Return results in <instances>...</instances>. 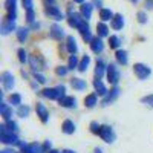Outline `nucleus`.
I'll return each instance as SVG.
<instances>
[{"label":"nucleus","instance_id":"45","mask_svg":"<svg viewBox=\"0 0 153 153\" xmlns=\"http://www.w3.org/2000/svg\"><path fill=\"white\" fill-rule=\"evenodd\" d=\"M138 17H139V22H141V23H146V14H144V12H139Z\"/></svg>","mask_w":153,"mask_h":153},{"label":"nucleus","instance_id":"10","mask_svg":"<svg viewBox=\"0 0 153 153\" xmlns=\"http://www.w3.org/2000/svg\"><path fill=\"white\" fill-rule=\"evenodd\" d=\"M0 141L5 143V144H20L17 136H14L12 133H9V135H0Z\"/></svg>","mask_w":153,"mask_h":153},{"label":"nucleus","instance_id":"21","mask_svg":"<svg viewBox=\"0 0 153 153\" xmlns=\"http://www.w3.org/2000/svg\"><path fill=\"white\" fill-rule=\"evenodd\" d=\"M63 132L68 133V135L74 133V132H75V126H74V123L69 121V120H66L65 123H63Z\"/></svg>","mask_w":153,"mask_h":153},{"label":"nucleus","instance_id":"24","mask_svg":"<svg viewBox=\"0 0 153 153\" xmlns=\"http://www.w3.org/2000/svg\"><path fill=\"white\" fill-rule=\"evenodd\" d=\"M71 84H72V87L78 89V91H83V89H86V81H84V80H80V78H72Z\"/></svg>","mask_w":153,"mask_h":153},{"label":"nucleus","instance_id":"39","mask_svg":"<svg viewBox=\"0 0 153 153\" xmlns=\"http://www.w3.org/2000/svg\"><path fill=\"white\" fill-rule=\"evenodd\" d=\"M81 35H83V38H84L86 42H92V40H94V38H92V35H91V32H89V31H86V32H81Z\"/></svg>","mask_w":153,"mask_h":153},{"label":"nucleus","instance_id":"3","mask_svg":"<svg viewBox=\"0 0 153 153\" xmlns=\"http://www.w3.org/2000/svg\"><path fill=\"white\" fill-rule=\"evenodd\" d=\"M100 136L103 138L106 143H113V141H115V133H113V130L110 129L109 126H101Z\"/></svg>","mask_w":153,"mask_h":153},{"label":"nucleus","instance_id":"17","mask_svg":"<svg viewBox=\"0 0 153 153\" xmlns=\"http://www.w3.org/2000/svg\"><path fill=\"white\" fill-rule=\"evenodd\" d=\"M46 12H48V14H51V16H54V17H55V20H61V19H63L61 11H60L57 6H48Z\"/></svg>","mask_w":153,"mask_h":153},{"label":"nucleus","instance_id":"22","mask_svg":"<svg viewBox=\"0 0 153 153\" xmlns=\"http://www.w3.org/2000/svg\"><path fill=\"white\" fill-rule=\"evenodd\" d=\"M104 69H106L104 63L103 61H98L97 63V68H95V76H97V80H100L101 76L104 75Z\"/></svg>","mask_w":153,"mask_h":153},{"label":"nucleus","instance_id":"9","mask_svg":"<svg viewBox=\"0 0 153 153\" xmlns=\"http://www.w3.org/2000/svg\"><path fill=\"white\" fill-rule=\"evenodd\" d=\"M37 113H38V117H40V120H42L43 123H46V121H48L49 112H48V109H46L42 103H37Z\"/></svg>","mask_w":153,"mask_h":153},{"label":"nucleus","instance_id":"52","mask_svg":"<svg viewBox=\"0 0 153 153\" xmlns=\"http://www.w3.org/2000/svg\"><path fill=\"white\" fill-rule=\"evenodd\" d=\"M95 153H101V150H100V149H97V150H95Z\"/></svg>","mask_w":153,"mask_h":153},{"label":"nucleus","instance_id":"44","mask_svg":"<svg viewBox=\"0 0 153 153\" xmlns=\"http://www.w3.org/2000/svg\"><path fill=\"white\" fill-rule=\"evenodd\" d=\"M66 72H68L66 68H58V69H57V74H58V75H66Z\"/></svg>","mask_w":153,"mask_h":153},{"label":"nucleus","instance_id":"30","mask_svg":"<svg viewBox=\"0 0 153 153\" xmlns=\"http://www.w3.org/2000/svg\"><path fill=\"white\" fill-rule=\"evenodd\" d=\"M89 61H91V58H89L87 55H86V57H83V60H81V63H80V66H78V69H80L81 72H84V71L87 69V66H89Z\"/></svg>","mask_w":153,"mask_h":153},{"label":"nucleus","instance_id":"14","mask_svg":"<svg viewBox=\"0 0 153 153\" xmlns=\"http://www.w3.org/2000/svg\"><path fill=\"white\" fill-rule=\"evenodd\" d=\"M91 48H92V51L94 52H101V51L104 49V45H103V42L100 40V38H94V40L91 42Z\"/></svg>","mask_w":153,"mask_h":153},{"label":"nucleus","instance_id":"48","mask_svg":"<svg viewBox=\"0 0 153 153\" xmlns=\"http://www.w3.org/2000/svg\"><path fill=\"white\" fill-rule=\"evenodd\" d=\"M45 149H51V141H46L45 143Z\"/></svg>","mask_w":153,"mask_h":153},{"label":"nucleus","instance_id":"6","mask_svg":"<svg viewBox=\"0 0 153 153\" xmlns=\"http://www.w3.org/2000/svg\"><path fill=\"white\" fill-rule=\"evenodd\" d=\"M22 149H23V153H45V147L38 146L37 143L29 144V146L22 144Z\"/></svg>","mask_w":153,"mask_h":153},{"label":"nucleus","instance_id":"49","mask_svg":"<svg viewBox=\"0 0 153 153\" xmlns=\"http://www.w3.org/2000/svg\"><path fill=\"white\" fill-rule=\"evenodd\" d=\"M74 2H76V3H83L84 0H74Z\"/></svg>","mask_w":153,"mask_h":153},{"label":"nucleus","instance_id":"8","mask_svg":"<svg viewBox=\"0 0 153 153\" xmlns=\"http://www.w3.org/2000/svg\"><path fill=\"white\" fill-rule=\"evenodd\" d=\"M16 3H17V0H6L5 2V6L9 12V20H16Z\"/></svg>","mask_w":153,"mask_h":153},{"label":"nucleus","instance_id":"16","mask_svg":"<svg viewBox=\"0 0 153 153\" xmlns=\"http://www.w3.org/2000/svg\"><path fill=\"white\" fill-rule=\"evenodd\" d=\"M118 95H120V89H118V87H115L113 91H110V94H109V95L104 98L103 104H104V106H107V104H109V103H112V101H113L115 98H117Z\"/></svg>","mask_w":153,"mask_h":153},{"label":"nucleus","instance_id":"28","mask_svg":"<svg viewBox=\"0 0 153 153\" xmlns=\"http://www.w3.org/2000/svg\"><path fill=\"white\" fill-rule=\"evenodd\" d=\"M117 60L123 65H127V52L126 51H117Z\"/></svg>","mask_w":153,"mask_h":153},{"label":"nucleus","instance_id":"47","mask_svg":"<svg viewBox=\"0 0 153 153\" xmlns=\"http://www.w3.org/2000/svg\"><path fill=\"white\" fill-rule=\"evenodd\" d=\"M94 3H95V5H98V6H101V3H103V0H94Z\"/></svg>","mask_w":153,"mask_h":153},{"label":"nucleus","instance_id":"37","mask_svg":"<svg viewBox=\"0 0 153 153\" xmlns=\"http://www.w3.org/2000/svg\"><path fill=\"white\" fill-rule=\"evenodd\" d=\"M91 130L94 132V133H100V130H101V126L98 124V123H91Z\"/></svg>","mask_w":153,"mask_h":153},{"label":"nucleus","instance_id":"15","mask_svg":"<svg viewBox=\"0 0 153 153\" xmlns=\"http://www.w3.org/2000/svg\"><path fill=\"white\" fill-rule=\"evenodd\" d=\"M75 103H76V101H75L74 97H63V98H60V104L63 107H74Z\"/></svg>","mask_w":153,"mask_h":153},{"label":"nucleus","instance_id":"2","mask_svg":"<svg viewBox=\"0 0 153 153\" xmlns=\"http://www.w3.org/2000/svg\"><path fill=\"white\" fill-rule=\"evenodd\" d=\"M133 71L136 74V76L139 80H146L147 76L150 75V68H147L146 65H141V63H138V65L133 66Z\"/></svg>","mask_w":153,"mask_h":153},{"label":"nucleus","instance_id":"7","mask_svg":"<svg viewBox=\"0 0 153 153\" xmlns=\"http://www.w3.org/2000/svg\"><path fill=\"white\" fill-rule=\"evenodd\" d=\"M2 81H3V87L6 89V91H11L12 86H14V76H12L11 72H3Z\"/></svg>","mask_w":153,"mask_h":153},{"label":"nucleus","instance_id":"29","mask_svg":"<svg viewBox=\"0 0 153 153\" xmlns=\"http://www.w3.org/2000/svg\"><path fill=\"white\" fill-rule=\"evenodd\" d=\"M17 37H19L20 42H25V40H26V37H28V29L26 28H20L17 31Z\"/></svg>","mask_w":153,"mask_h":153},{"label":"nucleus","instance_id":"5","mask_svg":"<svg viewBox=\"0 0 153 153\" xmlns=\"http://www.w3.org/2000/svg\"><path fill=\"white\" fill-rule=\"evenodd\" d=\"M84 23H86V19L83 16H80V14H71V17H69V25H71V26L80 29Z\"/></svg>","mask_w":153,"mask_h":153},{"label":"nucleus","instance_id":"18","mask_svg":"<svg viewBox=\"0 0 153 153\" xmlns=\"http://www.w3.org/2000/svg\"><path fill=\"white\" fill-rule=\"evenodd\" d=\"M123 25H124V20H123V16H121V14H118V16L113 17V20H112V28H113V29H117V31L121 29Z\"/></svg>","mask_w":153,"mask_h":153},{"label":"nucleus","instance_id":"46","mask_svg":"<svg viewBox=\"0 0 153 153\" xmlns=\"http://www.w3.org/2000/svg\"><path fill=\"white\" fill-rule=\"evenodd\" d=\"M0 153H17V152H14V150H11V149H3Z\"/></svg>","mask_w":153,"mask_h":153},{"label":"nucleus","instance_id":"43","mask_svg":"<svg viewBox=\"0 0 153 153\" xmlns=\"http://www.w3.org/2000/svg\"><path fill=\"white\" fill-rule=\"evenodd\" d=\"M26 19H28V22H34V11H32V9H29V11H28Z\"/></svg>","mask_w":153,"mask_h":153},{"label":"nucleus","instance_id":"38","mask_svg":"<svg viewBox=\"0 0 153 153\" xmlns=\"http://www.w3.org/2000/svg\"><path fill=\"white\" fill-rule=\"evenodd\" d=\"M19 60L22 61V63H25L28 60V57H26V52H25V49H19Z\"/></svg>","mask_w":153,"mask_h":153},{"label":"nucleus","instance_id":"23","mask_svg":"<svg viewBox=\"0 0 153 153\" xmlns=\"http://www.w3.org/2000/svg\"><path fill=\"white\" fill-rule=\"evenodd\" d=\"M76 42H75V38L74 37H68V51L72 54V55H75V52H76Z\"/></svg>","mask_w":153,"mask_h":153},{"label":"nucleus","instance_id":"27","mask_svg":"<svg viewBox=\"0 0 153 153\" xmlns=\"http://www.w3.org/2000/svg\"><path fill=\"white\" fill-rule=\"evenodd\" d=\"M97 29H98V34H100V37H106V35L109 34V28L106 26L104 23H98Z\"/></svg>","mask_w":153,"mask_h":153},{"label":"nucleus","instance_id":"36","mask_svg":"<svg viewBox=\"0 0 153 153\" xmlns=\"http://www.w3.org/2000/svg\"><path fill=\"white\" fill-rule=\"evenodd\" d=\"M141 103H144V104H147V106H150V107H153V95H149V97H144V98L141 100Z\"/></svg>","mask_w":153,"mask_h":153},{"label":"nucleus","instance_id":"26","mask_svg":"<svg viewBox=\"0 0 153 153\" xmlns=\"http://www.w3.org/2000/svg\"><path fill=\"white\" fill-rule=\"evenodd\" d=\"M84 104H86V107H94V106L97 104V95H89V97H86Z\"/></svg>","mask_w":153,"mask_h":153},{"label":"nucleus","instance_id":"32","mask_svg":"<svg viewBox=\"0 0 153 153\" xmlns=\"http://www.w3.org/2000/svg\"><path fill=\"white\" fill-rule=\"evenodd\" d=\"M9 103H11V104H20V103H22V97H20L19 94H12V95L9 97Z\"/></svg>","mask_w":153,"mask_h":153},{"label":"nucleus","instance_id":"20","mask_svg":"<svg viewBox=\"0 0 153 153\" xmlns=\"http://www.w3.org/2000/svg\"><path fill=\"white\" fill-rule=\"evenodd\" d=\"M63 35H65L63 29L58 26V25H54V26H52V31H51V37H52V38H57V40H60Z\"/></svg>","mask_w":153,"mask_h":153},{"label":"nucleus","instance_id":"31","mask_svg":"<svg viewBox=\"0 0 153 153\" xmlns=\"http://www.w3.org/2000/svg\"><path fill=\"white\" fill-rule=\"evenodd\" d=\"M76 66H80L78 65V58H76V55H71V58H69V68L68 69H75Z\"/></svg>","mask_w":153,"mask_h":153},{"label":"nucleus","instance_id":"19","mask_svg":"<svg viewBox=\"0 0 153 153\" xmlns=\"http://www.w3.org/2000/svg\"><path fill=\"white\" fill-rule=\"evenodd\" d=\"M113 12L110 9H101L100 11V19L103 20V22H107V20H113Z\"/></svg>","mask_w":153,"mask_h":153},{"label":"nucleus","instance_id":"35","mask_svg":"<svg viewBox=\"0 0 153 153\" xmlns=\"http://www.w3.org/2000/svg\"><path fill=\"white\" fill-rule=\"evenodd\" d=\"M31 66H32V69L37 72L38 69H42L40 68V65H38V60H37V57H31Z\"/></svg>","mask_w":153,"mask_h":153},{"label":"nucleus","instance_id":"41","mask_svg":"<svg viewBox=\"0 0 153 153\" xmlns=\"http://www.w3.org/2000/svg\"><path fill=\"white\" fill-rule=\"evenodd\" d=\"M23 5H25V8H26L28 11L32 9V0H23Z\"/></svg>","mask_w":153,"mask_h":153},{"label":"nucleus","instance_id":"12","mask_svg":"<svg viewBox=\"0 0 153 153\" xmlns=\"http://www.w3.org/2000/svg\"><path fill=\"white\" fill-rule=\"evenodd\" d=\"M0 112H2V117L5 121H9L11 120V115H12V110L5 104V103H0Z\"/></svg>","mask_w":153,"mask_h":153},{"label":"nucleus","instance_id":"50","mask_svg":"<svg viewBox=\"0 0 153 153\" xmlns=\"http://www.w3.org/2000/svg\"><path fill=\"white\" fill-rule=\"evenodd\" d=\"M49 153H60V152H57V150H51Z\"/></svg>","mask_w":153,"mask_h":153},{"label":"nucleus","instance_id":"4","mask_svg":"<svg viewBox=\"0 0 153 153\" xmlns=\"http://www.w3.org/2000/svg\"><path fill=\"white\" fill-rule=\"evenodd\" d=\"M107 78H109V83L112 84H117L118 80H120V72H118V68L115 65H109L107 66Z\"/></svg>","mask_w":153,"mask_h":153},{"label":"nucleus","instance_id":"53","mask_svg":"<svg viewBox=\"0 0 153 153\" xmlns=\"http://www.w3.org/2000/svg\"><path fill=\"white\" fill-rule=\"evenodd\" d=\"M48 2H54V0H48Z\"/></svg>","mask_w":153,"mask_h":153},{"label":"nucleus","instance_id":"1","mask_svg":"<svg viewBox=\"0 0 153 153\" xmlns=\"http://www.w3.org/2000/svg\"><path fill=\"white\" fill-rule=\"evenodd\" d=\"M65 91H66L65 86H58L55 89H45V91H43V97H46L49 100H60L63 97H66Z\"/></svg>","mask_w":153,"mask_h":153},{"label":"nucleus","instance_id":"34","mask_svg":"<svg viewBox=\"0 0 153 153\" xmlns=\"http://www.w3.org/2000/svg\"><path fill=\"white\" fill-rule=\"evenodd\" d=\"M109 45H110V48H113V49H117L118 46H120V38L118 37H110L109 38Z\"/></svg>","mask_w":153,"mask_h":153},{"label":"nucleus","instance_id":"40","mask_svg":"<svg viewBox=\"0 0 153 153\" xmlns=\"http://www.w3.org/2000/svg\"><path fill=\"white\" fill-rule=\"evenodd\" d=\"M6 127H8L11 132H16V130H17V124H16V123H12V121H8Z\"/></svg>","mask_w":153,"mask_h":153},{"label":"nucleus","instance_id":"51","mask_svg":"<svg viewBox=\"0 0 153 153\" xmlns=\"http://www.w3.org/2000/svg\"><path fill=\"white\" fill-rule=\"evenodd\" d=\"M63 153H74V152H71V150H65V152H63Z\"/></svg>","mask_w":153,"mask_h":153},{"label":"nucleus","instance_id":"33","mask_svg":"<svg viewBox=\"0 0 153 153\" xmlns=\"http://www.w3.org/2000/svg\"><path fill=\"white\" fill-rule=\"evenodd\" d=\"M17 113L20 115V117H28V115H29V107L28 106H20L19 107V110H17Z\"/></svg>","mask_w":153,"mask_h":153},{"label":"nucleus","instance_id":"25","mask_svg":"<svg viewBox=\"0 0 153 153\" xmlns=\"http://www.w3.org/2000/svg\"><path fill=\"white\" fill-rule=\"evenodd\" d=\"M94 86H95V89H97L98 95H106V94H107L106 87H104L103 83H101V80H95V81H94Z\"/></svg>","mask_w":153,"mask_h":153},{"label":"nucleus","instance_id":"13","mask_svg":"<svg viewBox=\"0 0 153 153\" xmlns=\"http://www.w3.org/2000/svg\"><path fill=\"white\" fill-rule=\"evenodd\" d=\"M16 28V23H14V20H9V19H6L5 22H3V25H2V34H8L9 31H12Z\"/></svg>","mask_w":153,"mask_h":153},{"label":"nucleus","instance_id":"11","mask_svg":"<svg viewBox=\"0 0 153 153\" xmlns=\"http://www.w3.org/2000/svg\"><path fill=\"white\" fill-rule=\"evenodd\" d=\"M92 8H94L92 3H83V5H81V16H83L86 20H87V19H91Z\"/></svg>","mask_w":153,"mask_h":153},{"label":"nucleus","instance_id":"42","mask_svg":"<svg viewBox=\"0 0 153 153\" xmlns=\"http://www.w3.org/2000/svg\"><path fill=\"white\" fill-rule=\"evenodd\" d=\"M35 78L38 80V83H46V78H45L42 74H37V72H35Z\"/></svg>","mask_w":153,"mask_h":153}]
</instances>
